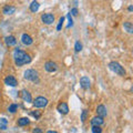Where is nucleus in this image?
<instances>
[{
	"label": "nucleus",
	"mask_w": 133,
	"mask_h": 133,
	"mask_svg": "<svg viewBox=\"0 0 133 133\" xmlns=\"http://www.w3.org/2000/svg\"><path fill=\"white\" fill-rule=\"evenodd\" d=\"M88 116H89V111L87 110V109L82 110V113H81V122L84 123L87 120H88Z\"/></svg>",
	"instance_id": "obj_20"
},
{
	"label": "nucleus",
	"mask_w": 133,
	"mask_h": 133,
	"mask_svg": "<svg viewBox=\"0 0 133 133\" xmlns=\"http://www.w3.org/2000/svg\"><path fill=\"white\" fill-rule=\"evenodd\" d=\"M97 115H98V116H101V118H103V119L105 118V116L108 115V110H107L105 105L99 104V105L97 107Z\"/></svg>",
	"instance_id": "obj_12"
},
{
	"label": "nucleus",
	"mask_w": 133,
	"mask_h": 133,
	"mask_svg": "<svg viewBox=\"0 0 133 133\" xmlns=\"http://www.w3.org/2000/svg\"><path fill=\"white\" fill-rule=\"evenodd\" d=\"M32 133H43V132H42V130H41L40 128H35L32 130Z\"/></svg>",
	"instance_id": "obj_27"
},
{
	"label": "nucleus",
	"mask_w": 133,
	"mask_h": 133,
	"mask_svg": "<svg viewBox=\"0 0 133 133\" xmlns=\"http://www.w3.org/2000/svg\"><path fill=\"white\" fill-rule=\"evenodd\" d=\"M5 43H6V45H8V47L16 45V43H17L16 37H14V36H7V37H5Z\"/></svg>",
	"instance_id": "obj_15"
},
{
	"label": "nucleus",
	"mask_w": 133,
	"mask_h": 133,
	"mask_svg": "<svg viewBox=\"0 0 133 133\" xmlns=\"http://www.w3.org/2000/svg\"><path fill=\"white\" fill-rule=\"evenodd\" d=\"M5 84L8 85V87H12V88H15V87L18 85V80H17V78L15 76H7L5 78Z\"/></svg>",
	"instance_id": "obj_7"
},
{
	"label": "nucleus",
	"mask_w": 133,
	"mask_h": 133,
	"mask_svg": "<svg viewBox=\"0 0 133 133\" xmlns=\"http://www.w3.org/2000/svg\"><path fill=\"white\" fill-rule=\"evenodd\" d=\"M0 94H1V92H0Z\"/></svg>",
	"instance_id": "obj_32"
},
{
	"label": "nucleus",
	"mask_w": 133,
	"mask_h": 133,
	"mask_svg": "<svg viewBox=\"0 0 133 133\" xmlns=\"http://www.w3.org/2000/svg\"><path fill=\"white\" fill-rule=\"evenodd\" d=\"M23 78L28 81L35 82V83L39 82V73L35 69H27L26 71L23 72Z\"/></svg>",
	"instance_id": "obj_3"
},
{
	"label": "nucleus",
	"mask_w": 133,
	"mask_h": 133,
	"mask_svg": "<svg viewBox=\"0 0 133 133\" xmlns=\"http://www.w3.org/2000/svg\"><path fill=\"white\" fill-rule=\"evenodd\" d=\"M18 108H19V107H18V104H17V103H11V104L8 107V111H9L10 113L14 114V113H16V112L18 111Z\"/></svg>",
	"instance_id": "obj_19"
},
{
	"label": "nucleus",
	"mask_w": 133,
	"mask_h": 133,
	"mask_svg": "<svg viewBox=\"0 0 133 133\" xmlns=\"http://www.w3.org/2000/svg\"><path fill=\"white\" fill-rule=\"evenodd\" d=\"M74 50H76V52H80L82 50V43L80 41H76V43H74Z\"/></svg>",
	"instance_id": "obj_22"
},
{
	"label": "nucleus",
	"mask_w": 133,
	"mask_h": 133,
	"mask_svg": "<svg viewBox=\"0 0 133 133\" xmlns=\"http://www.w3.org/2000/svg\"><path fill=\"white\" fill-rule=\"evenodd\" d=\"M63 22H64V17H61L59 19V22H58V26H57V31H60L62 26H63Z\"/></svg>",
	"instance_id": "obj_23"
},
{
	"label": "nucleus",
	"mask_w": 133,
	"mask_h": 133,
	"mask_svg": "<svg viewBox=\"0 0 133 133\" xmlns=\"http://www.w3.org/2000/svg\"><path fill=\"white\" fill-rule=\"evenodd\" d=\"M123 28H124V30H125L128 33H132L133 32V24L130 21L123 22Z\"/></svg>",
	"instance_id": "obj_17"
},
{
	"label": "nucleus",
	"mask_w": 133,
	"mask_h": 133,
	"mask_svg": "<svg viewBox=\"0 0 133 133\" xmlns=\"http://www.w3.org/2000/svg\"><path fill=\"white\" fill-rule=\"evenodd\" d=\"M108 66H109V69L111 70V71H113L114 73L119 74L120 77H124V76L127 74L125 69H124L118 61H111L110 63L108 64Z\"/></svg>",
	"instance_id": "obj_2"
},
{
	"label": "nucleus",
	"mask_w": 133,
	"mask_h": 133,
	"mask_svg": "<svg viewBox=\"0 0 133 133\" xmlns=\"http://www.w3.org/2000/svg\"><path fill=\"white\" fill-rule=\"evenodd\" d=\"M39 7H40V3H39L38 1H32L29 8H30V11H31V12H36V11H38Z\"/></svg>",
	"instance_id": "obj_18"
},
{
	"label": "nucleus",
	"mask_w": 133,
	"mask_h": 133,
	"mask_svg": "<svg viewBox=\"0 0 133 133\" xmlns=\"http://www.w3.org/2000/svg\"><path fill=\"white\" fill-rule=\"evenodd\" d=\"M80 87L83 89V90H88L90 89V87H91V81H90V79L88 77H82L80 79Z\"/></svg>",
	"instance_id": "obj_11"
},
{
	"label": "nucleus",
	"mask_w": 133,
	"mask_h": 133,
	"mask_svg": "<svg viewBox=\"0 0 133 133\" xmlns=\"http://www.w3.org/2000/svg\"><path fill=\"white\" fill-rule=\"evenodd\" d=\"M103 123H104V119L101 118V116H98V115L93 116L90 121L91 127H101Z\"/></svg>",
	"instance_id": "obj_10"
},
{
	"label": "nucleus",
	"mask_w": 133,
	"mask_h": 133,
	"mask_svg": "<svg viewBox=\"0 0 133 133\" xmlns=\"http://www.w3.org/2000/svg\"><path fill=\"white\" fill-rule=\"evenodd\" d=\"M20 98H21L24 102H28V103L32 102V97H31V93L29 92L28 90H26V89H22L21 91H20Z\"/></svg>",
	"instance_id": "obj_9"
},
{
	"label": "nucleus",
	"mask_w": 133,
	"mask_h": 133,
	"mask_svg": "<svg viewBox=\"0 0 133 133\" xmlns=\"http://www.w3.org/2000/svg\"><path fill=\"white\" fill-rule=\"evenodd\" d=\"M47 133H59V132H57V131H53V130H49V131H47Z\"/></svg>",
	"instance_id": "obj_31"
},
{
	"label": "nucleus",
	"mask_w": 133,
	"mask_h": 133,
	"mask_svg": "<svg viewBox=\"0 0 133 133\" xmlns=\"http://www.w3.org/2000/svg\"><path fill=\"white\" fill-rule=\"evenodd\" d=\"M44 70L47 72H49V73H53V72H56L58 70V64L56 63V62L49 60V61H47L44 63Z\"/></svg>",
	"instance_id": "obj_6"
},
{
	"label": "nucleus",
	"mask_w": 133,
	"mask_h": 133,
	"mask_svg": "<svg viewBox=\"0 0 133 133\" xmlns=\"http://www.w3.org/2000/svg\"><path fill=\"white\" fill-rule=\"evenodd\" d=\"M0 130H7V125H6V124H0Z\"/></svg>",
	"instance_id": "obj_29"
},
{
	"label": "nucleus",
	"mask_w": 133,
	"mask_h": 133,
	"mask_svg": "<svg viewBox=\"0 0 133 133\" xmlns=\"http://www.w3.org/2000/svg\"><path fill=\"white\" fill-rule=\"evenodd\" d=\"M57 111L59 112V113H61L62 115H65L69 113V107L65 102H60L59 104L57 105Z\"/></svg>",
	"instance_id": "obj_8"
},
{
	"label": "nucleus",
	"mask_w": 133,
	"mask_h": 133,
	"mask_svg": "<svg viewBox=\"0 0 133 133\" xmlns=\"http://www.w3.org/2000/svg\"><path fill=\"white\" fill-rule=\"evenodd\" d=\"M12 57H14V61H15V64L17 66H21L24 64H29L31 62V57L29 53H27L26 51L19 49V48H16L14 53H12Z\"/></svg>",
	"instance_id": "obj_1"
},
{
	"label": "nucleus",
	"mask_w": 133,
	"mask_h": 133,
	"mask_svg": "<svg viewBox=\"0 0 133 133\" xmlns=\"http://www.w3.org/2000/svg\"><path fill=\"white\" fill-rule=\"evenodd\" d=\"M55 19H56L55 15L50 14V12H48V14H43L42 16H41V21H42L44 24H47V26L52 24L53 22H55Z\"/></svg>",
	"instance_id": "obj_5"
},
{
	"label": "nucleus",
	"mask_w": 133,
	"mask_h": 133,
	"mask_svg": "<svg viewBox=\"0 0 133 133\" xmlns=\"http://www.w3.org/2000/svg\"><path fill=\"white\" fill-rule=\"evenodd\" d=\"M17 124H18L19 127H26V125L30 124V120L28 118H20L18 121H17Z\"/></svg>",
	"instance_id": "obj_16"
},
{
	"label": "nucleus",
	"mask_w": 133,
	"mask_h": 133,
	"mask_svg": "<svg viewBox=\"0 0 133 133\" xmlns=\"http://www.w3.org/2000/svg\"><path fill=\"white\" fill-rule=\"evenodd\" d=\"M15 12H16V7L12 6V5H5L2 8V14L3 15L10 16V15H14Z\"/></svg>",
	"instance_id": "obj_13"
},
{
	"label": "nucleus",
	"mask_w": 133,
	"mask_h": 133,
	"mask_svg": "<svg viewBox=\"0 0 133 133\" xmlns=\"http://www.w3.org/2000/svg\"><path fill=\"white\" fill-rule=\"evenodd\" d=\"M78 14H79L78 8H72L71 11H70V15H71V17H72V16H78Z\"/></svg>",
	"instance_id": "obj_26"
},
{
	"label": "nucleus",
	"mask_w": 133,
	"mask_h": 133,
	"mask_svg": "<svg viewBox=\"0 0 133 133\" xmlns=\"http://www.w3.org/2000/svg\"><path fill=\"white\" fill-rule=\"evenodd\" d=\"M66 18H68V20H69V23H68V28H70V27H72L73 26V20H72V17H71V15L70 14H68L66 15Z\"/></svg>",
	"instance_id": "obj_25"
},
{
	"label": "nucleus",
	"mask_w": 133,
	"mask_h": 133,
	"mask_svg": "<svg viewBox=\"0 0 133 133\" xmlns=\"http://www.w3.org/2000/svg\"><path fill=\"white\" fill-rule=\"evenodd\" d=\"M30 115L33 116L36 120H39L41 118V112L38 110H35V111H30Z\"/></svg>",
	"instance_id": "obj_21"
},
{
	"label": "nucleus",
	"mask_w": 133,
	"mask_h": 133,
	"mask_svg": "<svg viewBox=\"0 0 133 133\" xmlns=\"http://www.w3.org/2000/svg\"><path fill=\"white\" fill-rule=\"evenodd\" d=\"M21 42L24 44V45H31L33 43V39L30 35L28 33H23L21 36Z\"/></svg>",
	"instance_id": "obj_14"
},
{
	"label": "nucleus",
	"mask_w": 133,
	"mask_h": 133,
	"mask_svg": "<svg viewBox=\"0 0 133 133\" xmlns=\"http://www.w3.org/2000/svg\"><path fill=\"white\" fill-rule=\"evenodd\" d=\"M128 10H129V11H130V12H131V11L133 10V6H132V5H130V6H129V8H128Z\"/></svg>",
	"instance_id": "obj_30"
},
{
	"label": "nucleus",
	"mask_w": 133,
	"mask_h": 133,
	"mask_svg": "<svg viewBox=\"0 0 133 133\" xmlns=\"http://www.w3.org/2000/svg\"><path fill=\"white\" fill-rule=\"evenodd\" d=\"M91 131H92V133H102V129L101 127H92Z\"/></svg>",
	"instance_id": "obj_24"
},
{
	"label": "nucleus",
	"mask_w": 133,
	"mask_h": 133,
	"mask_svg": "<svg viewBox=\"0 0 133 133\" xmlns=\"http://www.w3.org/2000/svg\"><path fill=\"white\" fill-rule=\"evenodd\" d=\"M48 99L44 97H37L35 100H32V104L37 109H41V108H45L48 105Z\"/></svg>",
	"instance_id": "obj_4"
},
{
	"label": "nucleus",
	"mask_w": 133,
	"mask_h": 133,
	"mask_svg": "<svg viewBox=\"0 0 133 133\" xmlns=\"http://www.w3.org/2000/svg\"><path fill=\"white\" fill-rule=\"evenodd\" d=\"M0 124H6V125H7V124H8V120L5 119V118H1V119H0Z\"/></svg>",
	"instance_id": "obj_28"
}]
</instances>
